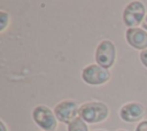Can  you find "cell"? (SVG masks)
Here are the masks:
<instances>
[{
    "mask_svg": "<svg viewBox=\"0 0 147 131\" xmlns=\"http://www.w3.org/2000/svg\"><path fill=\"white\" fill-rule=\"evenodd\" d=\"M109 116V107L101 101H87L79 106V117L90 124L101 123Z\"/></svg>",
    "mask_w": 147,
    "mask_h": 131,
    "instance_id": "obj_1",
    "label": "cell"
},
{
    "mask_svg": "<svg viewBox=\"0 0 147 131\" xmlns=\"http://www.w3.org/2000/svg\"><path fill=\"white\" fill-rule=\"evenodd\" d=\"M32 120L42 131H56L57 129L59 121L54 110L45 105H38L32 109Z\"/></svg>",
    "mask_w": 147,
    "mask_h": 131,
    "instance_id": "obj_2",
    "label": "cell"
},
{
    "mask_svg": "<svg viewBox=\"0 0 147 131\" xmlns=\"http://www.w3.org/2000/svg\"><path fill=\"white\" fill-rule=\"evenodd\" d=\"M82 79L87 85L99 86L108 83L111 78V74L108 69L102 68L99 64H87L82 70Z\"/></svg>",
    "mask_w": 147,
    "mask_h": 131,
    "instance_id": "obj_3",
    "label": "cell"
},
{
    "mask_svg": "<svg viewBox=\"0 0 147 131\" xmlns=\"http://www.w3.org/2000/svg\"><path fill=\"white\" fill-rule=\"evenodd\" d=\"M123 22L130 28H139L140 24H142L145 17H146V8L145 5L141 1H131L129 2L124 10H123Z\"/></svg>",
    "mask_w": 147,
    "mask_h": 131,
    "instance_id": "obj_4",
    "label": "cell"
},
{
    "mask_svg": "<svg viewBox=\"0 0 147 131\" xmlns=\"http://www.w3.org/2000/svg\"><path fill=\"white\" fill-rule=\"evenodd\" d=\"M116 60V47L109 39L101 40L95 48V61L96 64L105 69H110Z\"/></svg>",
    "mask_w": 147,
    "mask_h": 131,
    "instance_id": "obj_5",
    "label": "cell"
},
{
    "mask_svg": "<svg viewBox=\"0 0 147 131\" xmlns=\"http://www.w3.org/2000/svg\"><path fill=\"white\" fill-rule=\"evenodd\" d=\"M54 113L59 122L69 124L79 116V106L74 100H62L55 105Z\"/></svg>",
    "mask_w": 147,
    "mask_h": 131,
    "instance_id": "obj_6",
    "label": "cell"
},
{
    "mask_svg": "<svg viewBox=\"0 0 147 131\" xmlns=\"http://www.w3.org/2000/svg\"><path fill=\"white\" fill-rule=\"evenodd\" d=\"M146 113V108L142 103L137 101H131L124 103L119 109V118L126 123H134L140 121Z\"/></svg>",
    "mask_w": 147,
    "mask_h": 131,
    "instance_id": "obj_7",
    "label": "cell"
},
{
    "mask_svg": "<svg viewBox=\"0 0 147 131\" xmlns=\"http://www.w3.org/2000/svg\"><path fill=\"white\" fill-rule=\"evenodd\" d=\"M126 43L134 49H147V31L142 28H130L125 31Z\"/></svg>",
    "mask_w": 147,
    "mask_h": 131,
    "instance_id": "obj_8",
    "label": "cell"
},
{
    "mask_svg": "<svg viewBox=\"0 0 147 131\" xmlns=\"http://www.w3.org/2000/svg\"><path fill=\"white\" fill-rule=\"evenodd\" d=\"M68 131H88L87 123L84 122L79 116L68 124Z\"/></svg>",
    "mask_w": 147,
    "mask_h": 131,
    "instance_id": "obj_9",
    "label": "cell"
},
{
    "mask_svg": "<svg viewBox=\"0 0 147 131\" xmlns=\"http://www.w3.org/2000/svg\"><path fill=\"white\" fill-rule=\"evenodd\" d=\"M9 24V14L5 10H0V31H5L7 25Z\"/></svg>",
    "mask_w": 147,
    "mask_h": 131,
    "instance_id": "obj_10",
    "label": "cell"
},
{
    "mask_svg": "<svg viewBox=\"0 0 147 131\" xmlns=\"http://www.w3.org/2000/svg\"><path fill=\"white\" fill-rule=\"evenodd\" d=\"M134 131H147V120L140 121L138 123V125L136 126Z\"/></svg>",
    "mask_w": 147,
    "mask_h": 131,
    "instance_id": "obj_11",
    "label": "cell"
},
{
    "mask_svg": "<svg viewBox=\"0 0 147 131\" xmlns=\"http://www.w3.org/2000/svg\"><path fill=\"white\" fill-rule=\"evenodd\" d=\"M139 59H140L141 63L144 64V67L147 68V49L140 52V54H139Z\"/></svg>",
    "mask_w": 147,
    "mask_h": 131,
    "instance_id": "obj_12",
    "label": "cell"
},
{
    "mask_svg": "<svg viewBox=\"0 0 147 131\" xmlns=\"http://www.w3.org/2000/svg\"><path fill=\"white\" fill-rule=\"evenodd\" d=\"M0 124H1V131H7V126H6V123L3 122V120L0 121Z\"/></svg>",
    "mask_w": 147,
    "mask_h": 131,
    "instance_id": "obj_13",
    "label": "cell"
},
{
    "mask_svg": "<svg viewBox=\"0 0 147 131\" xmlns=\"http://www.w3.org/2000/svg\"><path fill=\"white\" fill-rule=\"evenodd\" d=\"M141 26H142V29H144V30H146V31H147V15H146V17H145V20H144V22H142Z\"/></svg>",
    "mask_w": 147,
    "mask_h": 131,
    "instance_id": "obj_14",
    "label": "cell"
},
{
    "mask_svg": "<svg viewBox=\"0 0 147 131\" xmlns=\"http://www.w3.org/2000/svg\"><path fill=\"white\" fill-rule=\"evenodd\" d=\"M93 131H106V130H100V129H99V130H93Z\"/></svg>",
    "mask_w": 147,
    "mask_h": 131,
    "instance_id": "obj_15",
    "label": "cell"
},
{
    "mask_svg": "<svg viewBox=\"0 0 147 131\" xmlns=\"http://www.w3.org/2000/svg\"><path fill=\"white\" fill-rule=\"evenodd\" d=\"M116 131H126V130H123V129H119V130H116Z\"/></svg>",
    "mask_w": 147,
    "mask_h": 131,
    "instance_id": "obj_16",
    "label": "cell"
}]
</instances>
